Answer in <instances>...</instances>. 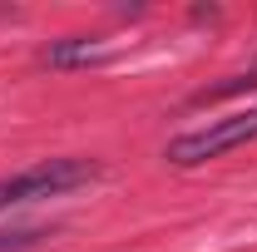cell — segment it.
Listing matches in <instances>:
<instances>
[{"mask_svg": "<svg viewBox=\"0 0 257 252\" xmlns=\"http://www.w3.org/2000/svg\"><path fill=\"white\" fill-rule=\"evenodd\" d=\"M242 89H257V69H247V74H232L227 84H213V89L193 94V104H218V99H227V94H242Z\"/></svg>", "mask_w": 257, "mask_h": 252, "instance_id": "277c9868", "label": "cell"}, {"mask_svg": "<svg viewBox=\"0 0 257 252\" xmlns=\"http://www.w3.org/2000/svg\"><path fill=\"white\" fill-rule=\"evenodd\" d=\"M104 60H114V45L104 35H64L40 50V64H50V69H89Z\"/></svg>", "mask_w": 257, "mask_h": 252, "instance_id": "3957f363", "label": "cell"}, {"mask_svg": "<svg viewBox=\"0 0 257 252\" xmlns=\"http://www.w3.org/2000/svg\"><path fill=\"white\" fill-rule=\"evenodd\" d=\"M45 232H0V252H15V247H30V242H40Z\"/></svg>", "mask_w": 257, "mask_h": 252, "instance_id": "5b68a950", "label": "cell"}, {"mask_svg": "<svg viewBox=\"0 0 257 252\" xmlns=\"http://www.w3.org/2000/svg\"><path fill=\"white\" fill-rule=\"evenodd\" d=\"M257 144V109H237V114H227V119H213V124L193 129V134H178L163 158L168 163H178V168H198V163H208V158H223L232 149H247Z\"/></svg>", "mask_w": 257, "mask_h": 252, "instance_id": "7a4b0ae2", "label": "cell"}, {"mask_svg": "<svg viewBox=\"0 0 257 252\" xmlns=\"http://www.w3.org/2000/svg\"><path fill=\"white\" fill-rule=\"evenodd\" d=\"M99 168L94 158H79V154H64V158H45L35 168H20L10 178H0V213L10 208H25V203H40V198H60V193H74L84 183H94Z\"/></svg>", "mask_w": 257, "mask_h": 252, "instance_id": "6da1fadb", "label": "cell"}]
</instances>
